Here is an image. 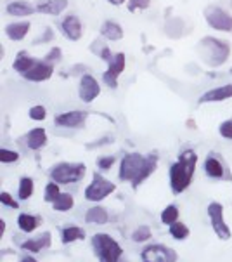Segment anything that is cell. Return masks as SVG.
Masks as SVG:
<instances>
[{
    "mask_svg": "<svg viewBox=\"0 0 232 262\" xmlns=\"http://www.w3.org/2000/svg\"><path fill=\"white\" fill-rule=\"evenodd\" d=\"M42 224V217L37 214H30V212H19L16 217V226L21 233L25 234H33L35 231Z\"/></svg>",
    "mask_w": 232,
    "mask_h": 262,
    "instance_id": "21",
    "label": "cell"
},
{
    "mask_svg": "<svg viewBox=\"0 0 232 262\" xmlns=\"http://www.w3.org/2000/svg\"><path fill=\"white\" fill-rule=\"evenodd\" d=\"M17 262H38V259L33 254H25V255H21L19 259H17Z\"/></svg>",
    "mask_w": 232,
    "mask_h": 262,
    "instance_id": "45",
    "label": "cell"
},
{
    "mask_svg": "<svg viewBox=\"0 0 232 262\" xmlns=\"http://www.w3.org/2000/svg\"><path fill=\"white\" fill-rule=\"evenodd\" d=\"M232 97V83H225V85H218L213 89H208L204 94L199 96V104H210V103H222Z\"/></svg>",
    "mask_w": 232,
    "mask_h": 262,
    "instance_id": "19",
    "label": "cell"
},
{
    "mask_svg": "<svg viewBox=\"0 0 232 262\" xmlns=\"http://www.w3.org/2000/svg\"><path fill=\"white\" fill-rule=\"evenodd\" d=\"M184 21L180 17H170L165 25V32L168 33V37H173V38H178L182 33H184Z\"/></svg>",
    "mask_w": 232,
    "mask_h": 262,
    "instance_id": "35",
    "label": "cell"
},
{
    "mask_svg": "<svg viewBox=\"0 0 232 262\" xmlns=\"http://www.w3.org/2000/svg\"><path fill=\"white\" fill-rule=\"evenodd\" d=\"M52 75H54V64L47 63L45 59H38L37 64H35L26 75H23V78L28 80V82L38 83V82H45V80H51Z\"/></svg>",
    "mask_w": 232,
    "mask_h": 262,
    "instance_id": "18",
    "label": "cell"
},
{
    "mask_svg": "<svg viewBox=\"0 0 232 262\" xmlns=\"http://www.w3.org/2000/svg\"><path fill=\"white\" fill-rule=\"evenodd\" d=\"M35 194V179L30 176H23L17 181L16 188V198L19 202H28V200Z\"/></svg>",
    "mask_w": 232,
    "mask_h": 262,
    "instance_id": "25",
    "label": "cell"
},
{
    "mask_svg": "<svg viewBox=\"0 0 232 262\" xmlns=\"http://www.w3.org/2000/svg\"><path fill=\"white\" fill-rule=\"evenodd\" d=\"M118 162L120 160L116 158V155H101V157L96 158V168L101 174H106V172H109Z\"/></svg>",
    "mask_w": 232,
    "mask_h": 262,
    "instance_id": "34",
    "label": "cell"
},
{
    "mask_svg": "<svg viewBox=\"0 0 232 262\" xmlns=\"http://www.w3.org/2000/svg\"><path fill=\"white\" fill-rule=\"evenodd\" d=\"M158 165L159 157L154 151L147 155L139 153V151H130L120 158L116 174H118L120 183H128L132 189H139L158 170Z\"/></svg>",
    "mask_w": 232,
    "mask_h": 262,
    "instance_id": "1",
    "label": "cell"
},
{
    "mask_svg": "<svg viewBox=\"0 0 232 262\" xmlns=\"http://www.w3.org/2000/svg\"><path fill=\"white\" fill-rule=\"evenodd\" d=\"M23 141H25V146L30 151H35V153H37V151H42L49 144L47 130L43 127H33L31 130H28L25 134Z\"/></svg>",
    "mask_w": 232,
    "mask_h": 262,
    "instance_id": "15",
    "label": "cell"
},
{
    "mask_svg": "<svg viewBox=\"0 0 232 262\" xmlns=\"http://www.w3.org/2000/svg\"><path fill=\"white\" fill-rule=\"evenodd\" d=\"M6 229H7V223L4 219H0V238H4V234H6Z\"/></svg>",
    "mask_w": 232,
    "mask_h": 262,
    "instance_id": "46",
    "label": "cell"
},
{
    "mask_svg": "<svg viewBox=\"0 0 232 262\" xmlns=\"http://www.w3.org/2000/svg\"><path fill=\"white\" fill-rule=\"evenodd\" d=\"M101 96V83L94 75L85 73L78 82V97L82 103H94Z\"/></svg>",
    "mask_w": 232,
    "mask_h": 262,
    "instance_id": "13",
    "label": "cell"
},
{
    "mask_svg": "<svg viewBox=\"0 0 232 262\" xmlns=\"http://www.w3.org/2000/svg\"><path fill=\"white\" fill-rule=\"evenodd\" d=\"M59 28L62 35L66 38L71 40V42H78L83 35V28H82V21L77 14H68L64 19L59 23Z\"/></svg>",
    "mask_w": 232,
    "mask_h": 262,
    "instance_id": "16",
    "label": "cell"
},
{
    "mask_svg": "<svg viewBox=\"0 0 232 262\" xmlns=\"http://www.w3.org/2000/svg\"><path fill=\"white\" fill-rule=\"evenodd\" d=\"M90 51L94 52L96 56H99L102 61H106V63H109L111 59H113V52H111V49L108 47V43L101 38H97V40H94L92 42V46H90Z\"/></svg>",
    "mask_w": 232,
    "mask_h": 262,
    "instance_id": "32",
    "label": "cell"
},
{
    "mask_svg": "<svg viewBox=\"0 0 232 262\" xmlns=\"http://www.w3.org/2000/svg\"><path fill=\"white\" fill-rule=\"evenodd\" d=\"M218 136L225 141H232V118H227L218 125Z\"/></svg>",
    "mask_w": 232,
    "mask_h": 262,
    "instance_id": "39",
    "label": "cell"
},
{
    "mask_svg": "<svg viewBox=\"0 0 232 262\" xmlns=\"http://www.w3.org/2000/svg\"><path fill=\"white\" fill-rule=\"evenodd\" d=\"M203 172L210 181H229L232 183L230 168L218 151H208L203 158Z\"/></svg>",
    "mask_w": 232,
    "mask_h": 262,
    "instance_id": "7",
    "label": "cell"
},
{
    "mask_svg": "<svg viewBox=\"0 0 232 262\" xmlns=\"http://www.w3.org/2000/svg\"><path fill=\"white\" fill-rule=\"evenodd\" d=\"M30 32V23L28 21H14L6 26V35L14 42H21Z\"/></svg>",
    "mask_w": 232,
    "mask_h": 262,
    "instance_id": "27",
    "label": "cell"
},
{
    "mask_svg": "<svg viewBox=\"0 0 232 262\" xmlns=\"http://www.w3.org/2000/svg\"><path fill=\"white\" fill-rule=\"evenodd\" d=\"M85 238H87V231L78 224H64L59 228V242L64 247L83 242Z\"/></svg>",
    "mask_w": 232,
    "mask_h": 262,
    "instance_id": "17",
    "label": "cell"
},
{
    "mask_svg": "<svg viewBox=\"0 0 232 262\" xmlns=\"http://www.w3.org/2000/svg\"><path fill=\"white\" fill-rule=\"evenodd\" d=\"M51 247H52V233L51 231H42V233L35 234V236L23 239L19 245V250L25 252V254L37 255L40 252L49 250Z\"/></svg>",
    "mask_w": 232,
    "mask_h": 262,
    "instance_id": "12",
    "label": "cell"
},
{
    "mask_svg": "<svg viewBox=\"0 0 232 262\" xmlns=\"http://www.w3.org/2000/svg\"><path fill=\"white\" fill-rule=\"evenodd\" d=\"M151 6V0H128V11L135 12V11H144Z\"/></svg>",
    "mask_w": 232,
    "mask_h": 262,
    "instance_id": "42",
    "label": "cell"
},
{
    "mask_svg": "<svg viewBox=\"0 0 232 262\" xmlns=\"http://www.w3.org/2000/svg\"><path fill=\"white\" fill-rule=\"evenodd\" d=\"M0 205L4 208H9V210H19L21 202L16 196H12L9 191H2L0 193Z\"/></svg>",
    "mask_w": 232,
    "mask_h": 262,
    "instance_id": "37",
    "label": "cell"
},
{
    "mask_svg": "<svg viewBox=\"0 0 232 262\" xmlns=\"http://www.w3.org/2000/svg\"><path fill=\"white\" fill-rule=\"evenodd\" d=\"M139 255L141 262H178L177 250L165 243H147Z\"/></svg>",
    "mask_w": 232,
    "mask_h": 262,
    "instance_id": "9",
    "label": "cell"
},
{
    "mask_svg": "<svg viewBox=\"0 0 232 262\" xmlns=\"http://www.w3.org/2000/svg\"><path fill=\"white\" fill-rule=\"evenodd\" d=\"M71 73L77 75V77L82 78L83 75H85V73H90V72H88V68H87L85 64H77V66H73V68H71Z\"/></svg>",
    "mask_w": 232,
    "mask_h": 262,
    "instance_id": "44",
    "label": "cell"
},
{
    "mask_svg": "<svg viewBox=\"0 0 232 262\" xmlns=\"http://www.w3.org/2000/svg\"><path fill=\"white\" fill-rule=\"evenodd\" d=\"M37 61H38L37 57H31L26 51H21V52H17L14 61H12V70L23 77V75H26L35 64H37Z\"/></svg>",
    "mask_w": 232,
    "mask_h": 262,
    "instance_id": "24",
    "label": "cell"
},
{
    "mask_svg": "<svg viewBox=\"0 0 232 262\" xmlns=\"http://www.w3.org/2000/svg\"><path fill=\"white\" fill-rule=\"evenodd\" d=\"M88 113L83 110H69L64 113H57L54 117V125L62 128H82L85 125Z\"/></svg>",
    "mask_w": 232,
    "mask_h": 262,
    "instance_id": "14",
    "label": "cell"
},
{
    "mask_svg": "<svg viewBox=\"0 0 232 262\" xmlns=\"http://www.w3.org/2000/svg\"><path fill=\"white\" fill-rule=\"evenodd\" d=\"M52 210L57 214H64V212H71L75 208V194L69 191H62L61 196L52 203Z\"/></svg>",
    "mask_w": 232,
    "mask_h": 262,
    "instance_id": "28",
    "label": "cell"
},
{
    "mask_svg": "<svg viewBox=\"0 0 232 262\" xmlns=\"http://www.w3.org/2000/svg\"><path fill=\"white\" fill-rule=\"evenodd\" d=\"M61 186L54 183V181L49 179L45 184H43V191H42V200L45 203H49V205H52V203L56 202L57 198L61 196Z\"/></svg>",
    "mask_w": 232,
    "mask_h": 262,
    "instance_id": "31",
    "label": "cell"
},
{
    "mask_svg": "<svg viewBox=\"0 0 232 262\" xmlns=\"http://www.w3.org/2000/svg\"><path fill=\"white\" fill-rule=\"evenodd\" d=\"M83 221L87 224H96V226H104L111 221V214L109 210L104 205L97 203V205L88 207L85 210V215H83Z\"/></svg>",
    "mask_w": 232,
    "mask_h": 262,
    "instance_id": "20",
    "label": "cell"
},
{
    "mask_svg": "<svg viewBox=\"0 0 232 262\" xmlns=\"http://www.w3.org/2000/svg\"><path fill=\"white\" fill-rule=\"evenodd\" d=\"M204 19L210 28L218 30V32H229L232 33V16L225 9L218 6H208L204 9Z\"/></svg>",
    "mask_w": 232,
    "mask_h": 262,
    "instance_id": "10",
    "label": "cell"
},
{
    "mask_svg": "<svg viewBox=\"0 0 232 262\" xmlns=\"http://www.w3.org/2000/svg\"><path fill=\"white\" fill-rule=\"evenodd\" d=\"M28 117L33 120V122H43V120L47 118V110L45 106L42 104H35L31 106V108L28 110Z\"/></svg>",
    "mask_w": 232,
    "mask_h": 262,
    "instance_id": "38",
    "label": "cell"
},
{
    "mask_svg": "<svg viewBox=\"0 0 232 262\" xmlns=\"http://www.w3.org/2000/svg\"><path fill=\"white\" fill-rule=\"evenodd\" d=\"M21 160V155L16 149L11 148H2L0 149V163L2 165H14Z\"/></svg>",
    "mask_w": 232,
    "mask_h": 262,
    "instance_id": "36",
    "label": "cell"
},
{
    "mask_svg": "<svg viewBox=\"0 0 232 262\" xmlns=\"http://www.w3.org/2000/svg\"><path fill=\"white\" fill-rule=\"evenodd\" d=\"M47 176L59 186L78 184L87 176V165L83 162H57L49 168Z\"/></svg>",
    "mask_w": 232,
    "mask_h": 262,
    "instance_id": "5",
    "label": "cell"
},
{
    "mask_svg": "<svg viewBox=\"0 0 232 262\" xmlns=\"http://www.w3.org/2000/svg\"><path fill=\"white\" fill-rule=\"evenodd\" d=\"M9 16L14 17H25V16H31L35 11H37V6L30 4L28 0H12V2L7 4L6 7Z\"/></svg>",
    "mask_w": 232,
    "mask_h": 262,
    "instance_id": "22",
    "label": "cell"
},
{
    "mask_svg": "<svg viewBox=\"0 0 232 262\" xmlns=\"http://www.w3.org/2000/svg\"><path fill=\"white\" fill-rule=\"evenodd\" d=\"M130 239L135 245H147V243L153 239V229L147 224H139L137 228H133L130 233Z\"/></svg>",
    "mask_w": 232,
    "mask_h": 262,
    "instance_id": "29",
    "label": "cell"
},
{
    "mask_svg": "<svg viewBox=\"0 0 232 262\" xmlns=\"http://www.w3.org/2000/svg\"><path fill=\"white\" fill-rule=\"evenodd\" d=\"M168 234H170L172 239H175V242H185L191 234V229L185 223L178 221V223L172 224L170 228H168Z\"/></svg>",
    "mask_w": 232,
    "mask_h": 262,
    "instance_id": "33",
    "label": "cell"
},
{
    "mask_svg": "<svg viewBox=\"0 0 232 262\" xmlns=\"http://www.w3.org/2000/svg\"><path fill=\"white\" fill-rule=\"evenodd\" d=\"M106 2H109L111 6H122L125 0H106Z\"/></svg>",
    "mask_w": 232,
    "mask_h": 262,
    "instance_id": "47",
    "label": "cell"
},
{
    "mask_svg": "<svg viewBox=\"0 0 232 262\" xmlns=\"http://www.w3.org/2000/svg\"><path fill=\"white\" fill-rule=\"evenodd\" d=\"M101 37L109 40V42H118L123 38V28L116 21L106 19L101 26Z\"/></svg>",
    "mask_w": 232,
    "mask_h": 262,
    "instance_id": "26",
    "label": "cell"
},
{
    "mask_svg": "<svg viewBox=\"0 0 232 262\" xmlns=\"http://www.w3.org/2000/svg\"><path fill=\"white\" fill-rule=\"evenodd\" d=\"M206 215L215 236L222 242H229L232 238V231L225 221V207L220 202H210L206 205Z\"/></svg>",
    "mask_w": 232,
    "mask_h": 262,
    "instance_id": "8",
    "label": "cell"
},
{
    "mask_svg": "<svg viewBox=\"0 0 232 262\" xmlns=\"http://www.w3.org/2000/svg\"><path fill=\"white\" fill-rule=\"evenodd\" d=\"M43 59H45L47 63H51V64L59 63V61L62 59V51H61V47H52L51 51H49L47 54L43 56Z\"/></svg>",
    "mask_w": 232,
    "mask_h": 262,
    "instance_id": "40",
    "label": "cell"
},
{
    "mask_svg": "<svg viewBox=\"0 0 232 262\" xmlns=\"http://www.w3.org/2000/svg\"><path fill=\"white\" fill-rule=\"evenodd\" d=\"M51 40H54V30H52L51 26H47V28H43L42 35L33 40V43L35 46H40V43H47V42H51Z\"/></svg>",
    "mask_w": 232,
    "mask_h": 262,
    "instance_id": "41",
    "label": "cell"
},
{
    "mask_svg": "<svg viewBox=\"0 0 232 262\" xmlns=\"http://www.w3.org/2000/svg\"><path fill=\"white\" fill-rule=\"evenodd\" d=\"M230 73H232V68H230Z\"/></svg>",
    "mask_w": 232,
    "mask_h": 262,
    "instance_id": "48",
    "label": "cell"
},
{
    "mask_svg": "<svg viewBox=\"0 0 232 262\" xmlns=\"http://www.w3.org/2000/svg\"><path fill=\"white\" fill-rule=\"evenodd\" d=\"M116 189H118V186H116L114 181L108 179L101 172H92L90 181L83 188V200L92 203V205H97V203L104 202L106 198H109L111 194H114Z\"/></svg>",
    "mask_w": 232,
    "mask_h": 262,
    "instance_id": "6",
    "label": "cell"
},
{
    "mask_svg": "<svg viewBox=\"0 0 232 262\" xmlns=\"http://www.w3.org/2000/svg\"><path fill=\"white\" fill-rule=\"evenodd\" d=\"M66 7H68V0H38L37 2V11L51 16H59L66 11Z\"/></svg>",
    "mask_w": 232,
    "mask_h": 262,
    "instance_id": "23",
    "label": "cell"
},
{
    "mask_svg": "<svg viewBox=\"0 0 232 262\" xmlns=\"http://www.w3.org/2000/svg\"><path fill=\"white\" fill-rule=\"evenodd\" d=\"M180 221V208H178L175 203H168L167 207L159 212V223L167 228H170L172 224H175Z\"/></svg>",
    "mask_w": 232,
    "mask_h": 262,
    "instance_id": "30",
    "label": "cell"
},
{
    "mask_svg": "<svg viewBox=\"0 0 232 262\" xmlns=\"http://www.w3.org/2000/svg\"><path fill=\"white\" fill-rule=\"evenodd\" d=\"M125 66H127V56H125L123 52H116L113 56V59L108 63L106 72L102 73V83L108 89H111V91H116L120 85L118 78H120V75L125 72Z\"/></svg>",
    "mask_w": 232,
    "mask_h": 262,
    "instance_id": "11",
    "label": "cell"
},
{
    "mask_svg": "<svg viewBox=\"0 0 232 262\" xmlns=\"http://www.w3.org/2000/svg\"><path fill=\"white\" fill-rule=\"evenodd\" d=\"M113 141H114L113 136H104V137H101V139L94 141V143L87 144V146H88V148H99V146H108V144H111Z\"/></svg>",
    "mask_w": 232,
    "mask_h": 262,
    "instance_id": "43",
    "label": "cell"
},
{
    "mask_svg": "<svg viewBox=\"0 0 232 262\" xmlns=\"http://www.w3.org/2000/svg\"><path fill=\"white\" fill-rule=\"evenodd\" d=\"M199 157L193 148H185L178 153L175 162L168 165V186H170L172 194L185 193L191 188L196 176V168H198Z\"/></svg>",
    "mask_w": 232,
    "mask_h": 262,
    "instance_id": "2",
    "label": "cell"
},
{
    "mask_svg": "<svg viewBox=\"0 0 232 262\" xmlns=\"http://www.w3.org/2000/svg\"><path fill=\"white\" fill-rule=\"evenodd\" d=\"M198 54L210 68H220L230 56V43L217 37H204L198 43Z\"/></svg>",
    "mask_w": 232,
    "mask_h": 262,
    "instance_id": "4",
    "label": "cell"
},
{
    "mask_svg": "<svg viewBox=\"0 0 232 262\" xmlns=\"http://www.w3.org/2000/svg\"><path fill=\"white\" fill-rule=\"evenodd\" d=\"M90 248L97 262H123L125 250L113 234L97 231L90 236Z\"/></svg>",
    "mask_w": 232,
    "mask_h": 262,
    "instance_id": "3",
    "label": "cell"
}]
</instances>
